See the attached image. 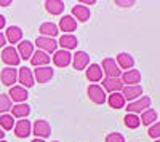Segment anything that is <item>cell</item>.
Instances as JSON below:
<instances>
[{
  "label": "cell",
  "mask_w": 160,
  "mask_h": 142,
  "mask_svg": "<svg viewBox=\"0 0 160 142\" xmlns=\"http://www.w3.org/2000/svg\"><path fill=\"white\" fill-rule=\"evenodd\" d=\"M38 32L42 34V37L53 38V37H56V35H58L59 31H58V26H56V24H53V22H43V24H40Z\"/></svg>",
  "instance_id": "cell-23"
},
{
  "label": "cell",
  "mask_w": 160,
  "mask_h": 142,
  "mask_svg": "<svg viewBox=\"0 0 160 142\" xmlns=\"http://www.w3.org/2000/svg\"><path fill=\"white\" fill-rule=\"evenodd\" d=\"M87 78L90 82H99L102 78V69L98 64H91V66L87 69Z\"/></svg>",
  "instance_id": "cell-26"
},
{
  "label": "cell",
  "mask_w": 160,
  "mask_h": 142,
  "mask_svg": "<svg viewBox=\"0 0 160 142\" xmlns=\"http://www.w3.org/2000/svg\"><path fill=\"white\" fill-rule=\"evenodd\" d=\"M59 29L64 31L66 34H71V32H74V31L77 29V21H75L72 16L66 15V16H62L61 21H59Z\"/></svg>",
  "instance_id": "cell-22"
},
{
  "label": "cell",
  "mask_w": 160,
  "mask_h": 142,
  "mask_svg": "<svg viewBox=\"0 0 160 142\" xmlns=\"http://www.w3.org/2000/svg\"><path fill=\"white\" fill-rule=\"evenodd\" d=\"M50 56L45 53V51H35V53L32 54V58H31V64L32 66H35V67H47V64L50 62Z\"/></svg>",
  "instance_id": "cell-19"
},
{
  "label": "cell",
  "mask_w": 160,
  "mask_h": 142,
  "mask_svg": "<svg viewBox=\"0 0 160 142\" xmlns=\"http://www.w3.org/2000/svg\"><path fill=\"white\" fill-rule=\"evenodd\" d=\"M108 101H109V106L112 109H122V107H125V97L122 96V93H112Z\"/></svg>",
  "instance_id": "cell-28"
},
{
  "label": "cell",
  "mask_w": 160,
  "mask_h": 142,
  "mask_svg": "<svg viewBox=\"0 0 160 142\" xmlns=\"http://www.w3.org/2000/svg\"><path fill=\"white\" fill-rule=\"evenodd\" d=\"M2 61L7 64L8 67H15L19 64L21 58L18 54V51L16 48H13V46H5L3 51H2Z\"/></svg>",
  "instance_id": "cell-2"
},
{
  "label": "cell",
  "mask_w": 160,
  "mask_h": 142,
  "mask_svg": "<svg viewBox=\"0 0 160 142\" xmlns=\"http://www.w3.org/2000/svg\"><path fill=\"white\" fill-rule=\"evenodd\" d=\"M34 134L37 136V139H43L48 137L51 134V126L47 120H37L34 123Z\"/></svg>",
  "instance_id": "cell-8"
},
{
  "label": "cell",
  "mask_w": 160,
  "mask_h": 142,
  "mask_svg": "<svg viewBox=\"0 0 160 142\" xmlns=\"http://www.w3.org/2000/svg\"><path fill=\"white\" fill-rule=\"evenodd\" d=\"M72 18L78 22H85L90 19V8L83 5H75L72 8Z\"/></svg>",
  "instance_id": "cell-17"
},
{
  "label": "cell",
  "mask_w": 160,
  "mask_h": 142,
  "mask_svg": "<svg viewBox=\"0 0 160 142\" xmlns=\"http://www.w3.org/2000/svg\"><path fill=\"white\" fill-rule=\"evenodd\" d=\"M5 43H7V38H5V35L2 32H0V48L5 46Z\"/></svg>",
  "instance_id": "cell-36"
},
{
  "label": "cell",
  "mask_w": 160,
  "mask_h": 142,
  "mask_svg": "<svg viewBox=\"0 0 160 142\" xmlns=\"http://www.w3.org/2000/svg\"><path fill=\"white\" fill-rule=\"evenodd\" d=\"M0 78H2V83L5 86H15V83L18 80V72L13 67H5L0 72Z\"/></svg>",
  "instance_id": "cell-12"
},
{
  "label": "cell",
  "mask_w": 160,
  "mask_h": 142,
  "mask_svg": "<svg viewBox=\"0 0 160 142\" xmlns=\"http://www.w3.org/2000/svg\"><path fill=\"white\" fill-rule=\"evenodd\" d=\"M102 89L108 93H118L123 89V83L120 78H109V77H106V78L102 80Z\"/></svg>",
  "instance_id": "cell-9"
},
{
  "label": "cell",
  "mask_w": 160,
  "mask_h": 142,
  "mask_svg": "<svg viewBox=\"0 0 160 142\" xmlns=\"http://www.w3.org/2000/svg\"><path fill=\"white\" fill-rule=\"evenodd\" d=\"M117 66L130 70V69H133V66H135V59H133V56L130 53H118L117 54Z\"/></svg>",
  "instance_id": "cell-21"
},
{
  "label": "cell",
  "mask_w": 160,
  "mask_h": 142,
  "mask_svg": "<svg viewBox=\"0 0 160 142\" xmlns=\"http://www.w3.org/2000/svg\"><path fill=\"white\" fill-rule=\"evenodd\" d=\"M115 5H118V7H122V8H130V7H133L135 5V2L133 0H115Z\"/></svg>",
  "instance_id": "cell-35"
},
{
  "label": "cell",
  "mask_w": 160,
  "mask_h": 142,
  "mask_svg": "<svg viewBox=\"0 0 160 142\" xmlns=\"http://www.w3.org/2000/svg\"><path fill=\"white\" fill-rule=\"evenodd\" d=\"M102 72L109 77V78H120V72H122V69H120L118 66H117V62H115V59H112V58H106L104 61H102Z\"/></svg>",
  "instance_id": "cell-3"
},
{
  "label": "cell",
  "mask_w": 160,
  "mask_h": 142,
  "mask_svg": "<svg viewBox=\"0 0 160 142\" xmlns=\"http://www.w3.org/2000/svg\"><path fill=\"white\" fill-rule=\"evenodd\" d=\"M31 121L29 120H19L16 125H15V134L19 137V139H24L31 134Z\"/></svg>",
  "instance_id": "cell-18"
},
{
  "label": "cell",
  "mask_w": 160,
  "mask_h": 142,
  "mask_svg": "<svg viewBox=\"0 0 160 142\" xmlns=\"http://www.w3.org/2000/svg\"><path fill=\"white\" fill-rule=\"evenodd\" d=\"M71 59H72V54L66 50H56L55 51V56H53V62L55 66L58 67H66L71 64Z\"/></svg>",
  "instance_id": "cell-11"
},
{
  "label": "cell",
  "mask_w": 160,
  "mask_h": 142,
  "mask_svg": "<svg viewBox=\"0 0 160 142\" xmlns=\"http://www.w3.org/2000/svg\"><path fill=\"white\" fill-rule=\"evenodd\" d=\"M5 38L10 43H18L22 38V31L18 27V26H10V27L7 29V32H5Z\"/></svg>",
  "instance_id": "cell-24"
},
{
  "label": "cell",
  "mask_w": 160,
  "mask_h": 142,
  "mask_svg": "<svg viewBox=\"0 0 160 142\" xmlns=\"http://www.w3.org/2000/svg\"><path fill=\"white\" fill-rule=\"evenodd\" d=\"M151 97L149 96H141L139 99H136V101H133V102H130L128 104V107H125L127 109V113H141V112H144V110H148L149 107H151Z\"/></svg>",
  "instance_id": "cell-1"
},
{
  "label": "cell",
  "mask_w": 160,
  "mask_h": 142,
  "mask_svg": "<svg viewBox=\"0 0 160 142\" xmlns=\"http://www.w3.org/2000/svg\"><path fill=\"white\" fill-rule=\"evenodd\" d=\"M5 22H7V21H5V16L0 15V31H2V29L5 27Z\"/></svg>",
  "instance_id": "cell-37"
},
{
  "label": "cell",
  "mask_w": 160,
  "mask_h": 142,
  "mask_svg": "<svg viewBox=\"0 0 160 142\" xmlns=\"http://www.w3.org/2000/svg\"><path fill=\"white\" fill-rule=\"evenodd\" d=\"M45 8L51 15H61L64 11V2H61V0H48V2H45Z\"/></svg>",
  "instance_id": "cell-27"
},
{
  "label": "cell",
  "mask_w": 160,
  "mask_h": 142,
  "mask_svg": "<svg viewBox=\"0 0 160 142\" xmlns=\"http://www.w3.org/2000/svg\"><path fill=\"white\" fill-rule=\"evenodd\" d=\"M148 133H149V136H151L152 139H160V121L151 125V128H149Z\"/></svg>",
  "instance_id": "cell-33"
},
{
  "label": "cell",
  "mask_w": 160,
  "mask_h": 142,
  "mask_svg": "<svg viewBox=\"0 0 160 142\" xmlns=\"http://www.w3.org/2000/svg\"><path fill=\"white\" fill-rule=\"evenodd\" d=\"M90 62V56L85 53V51H77V53L72 56V66L75 70H83L88 67Z\"/></svg>",
  "instance_id": "cell-10"
},
{
  "label": "cell",
  "mask_w": 160,
  "mask_h": 142,
  "mask_svg": "<svg viewBox=\"0 0 160 142\" xmlns=\"http://www.w3.org/2000/svg\"><path fill=\"white\" fill-rule=\"evenodd\" d=\"M87 93H88L90 101H93L98 106H101V104L106 102V91L102 89V86H99V85H90L88 89H87Z\"/></svg>",
  "instance_id": "cell-4"
},
{
  "label": "cell",
  "mask_w": 160,
  "mask_h": 142,
  "mask_svg": "<svg viewBox=\"0 0 160 142\" xmlns=\"http://www.w3.org/2000/svg\"><path fill=\"white\" fill-rule=\"evenodd\" d=\"M96 2H95V0H90V2H88V0H85V2H83V7L85 5H95Z\"/></svg>",
  "instance_id": "cell-39"
},
{
  "label": "cell",
  "mask_w": 160,
  "mask_h": 142,
  "mask_svg": "<svg viewBox=\"0 0 160 142\" xmlns=\"http://www.w3.org/2000/svg\"><path fill=\"white\" fill-rule=\"evenodd\" d=\"M106 142H125V137L120 133H111L106 136Z\"/></svg>",
  "instance_id": "cell-34"
},
{
  "label": "cell",
  "mask_w": 160,
  "mask_h": 142,
  "mask_svg": "<svg viewBox=\"0 0 160 142\" xmlns=\"http://www.w3.org/2000/svg\"><path fill=\"white\" fill-rule=\"evenodd\" d=\"M13 104H11V99L8 97V94H0V113H5L8 110H11Z\"/></svg>",
  "instance_id": "cell-32"
},
{
  "label": "cell",
  "mask_w": 160,
  "mask_h": 142,
  "mask_svg": "<svg viewBox=\"0 0 160 142\" xmlns=\"http://www.w3.org/2000/svg\"><path fill=\"white\" fill-rule=\"evenodd\" d=\"M122 83L123 86H133V85H139L141 82V72L138 69H130L122 75Z\"/></svg>",
  "instance_id": "cell-6"
},
{
  "label": "cell",
  "mask_w": 160,
  "mask_h": 142,
  "mask_svg": "<svg viewBox=\"0 0 160 142\" xmlns=\"http://www.w3.org/2000/svg\"><path fill=\"white\" fill-rule=\"evenodd\" d=\"M139 125H141V121H139L138 115H135V113H127L125 115V126L127 128H130V130H136Z\"/></svg>",
  "instance_id": "cell-31"
},
{
  "label": "cell",
  "mask_w": 160,
  "mask_h": 142,
  "mask_svg": "<svg viewBox=\"0 0 160 142\" xmlns=\"http://www.w3.org/2000/svg\"><path fill=\"white\" fill-rule=\"evenodd\" d=\"M3 137H5V133H3L2 128H0V140H3Z\"/></svg>",
  "instance_id": "cell-40"
},
{
  "label": "cell",
  "mask_w": 160,
  "mask_h": 142,
  "mask_svg": "<svg viewBox=\"0 0 160 142\" xmlns=\"http://www.w3.org/2000/svg\"><path fill=\"white\" fill-rule=\"evenodd\" d=\"M155 142H160V139H157V140H155Z\"/></svg>",
  "instance_id": "cell-42"
},
{
  "label": "cell",
  "mask_w": 160,
  "mask_h": 142,
  "mask_svg": "<svg viewBox=\"0 0 160 142\" xmlns=\"http://www.w3.org/2000/svg\"><path fill=\"white\" fill-rule=\"evenodd\" d=\"M53 69L51 67H38V69H35V72L32 73L34 75V78L38 82V83H47V82H50L51 78H53Z\"/></svg>",
  "instance_id": "cell-15"
},
{
  "label": "cell",
  "mask_w": 160,
  "mask_h": 142,
  "mask_svg": "<svg viewBox=\"0 0 160 142\" xmlns=\"http://www.w3.org/2000/svg\"><path fill=\"white\" fill-rule=\"evenodd\" d=\"M11 5V0H0V7H8Z\"/></svg>",
  "instance_id": "cell-38"
},
{
  "label": "cell",
  "mask_w": 160,
  "mask_h": 142,
  "mask_svg": "<svg viewBox=\"0 0 160 142\" xmlns=\"http://www.w3.org/2000/svg\"><path fill=\"white\" fill-rule=\"evenodd\" d=\"M18 54L21 59H31L32 54H34V43L29 42V40H22L19 45H18Z\"/></svg>",
  "instance_id": "cell-16"
},
{
  "label": "cell",
  "mask_w": 160,
  "mask_h": 142,
  "mask_svg": "<svg viewBox=\"0 0 160 142\" xmlns=\"http://www.w3.org/2000/svg\"><path fill=\"white\" fill-rule=\"evenodd\" d=\"M31 142H45L43 139H34V140H31Z\"/></svg>",
  "instance_id": "cell-41"
},
{
  "label": "cell",
  "mask_w": 160,
  "mask_h": 142,
  "mask_svg": "<svg viewBox=\"0 0 160 142\" xmlns=\"http://www.w3.org/2000/svg\"><path fill=\"white\" fill-rule=\"evenodd\" d=\"M35 45L40 51H45V53H55L56 48H58V42H55L53 38H48V37H37L35 40Z\"/></svg>",
  "instance_id": "cell-5"
},
{
  "label": "cell",
  "mask_w": 160,
  "mask_h": 142,
  "mask_svg": "<svg viewBox=\"0 0 160 142\" xmlns=\"http://www.w3.org/2000/svg\"><path fill=\"white\" fill-rule=\"evenodd\" d=\"M141 94H142V86H141V85L123 86V89H122V96L125 97V101H130V102L139 99Z\"/></svg>",
  "instance_id": "cell-7"
},
{
  "label": "cell",
  "mask_w": 160,
  "mask_h": 142,
  "mask_svg": "<svg viewBox=\"0 0 160 142\" xmlns=\"http://www.w3.org/2000/svg\"><path fill=\"white\" fill-rule=\"evenodd\" d=\"M0 142H7V140H0Z\"/></svg>",
  "instance_id": "cell-43"
},
{
  "label": "cell",
  "mask_w": 160,
  "mask_h": 142,
  "mask_svg": "<svg viewBox=\"0 0 160 142\" xmlns=\"http://www.w3.org/2000/svg\"><path fill=\"white\" fill-rule=\"evenodd\" d=\"M53 142H59V140H53Z\"/></svg>",
  "instance_id": "cell-44"
},
{
  "label": "cell",
  "mask_w": 160,
  "mask_h": 142,
  "mask_svg": "<svg viewBox=\"0 0 160 142\" xmlns=\"http://www.w3.org/2000/svg\"><path fill=\"white\" fill-rule=\"evenodd\" d=\"M154 120H157V112H155L154 109L144 110V112L141 113V118H139V121H141L142 125H146V126H151V125L154 123Z\"/></svg>",
  "instance_id": "cell-29"
},
{
  "label": "cell",
  "mask_w": 160,
  "mask_h": 142,
  "mask_svg": "<svg viewBox=\"0 0 160 142\" xmlns=\"http://www.w3.org/2000/svg\"><path fill=\"white\" fill-rule=\"evenodd\" d=\"M29 113H31V106H28V104H16L11 107L13 118H26Z\"/></svg>",
  "instance_id": "cell-25"
},
{
  "label": "cell",
  "mask_w": 160,
  "mask_h": 142,
  "mask_svg": "<svg viewBox=\"0 0 160 142\" xmlns=\"http://www.w3.org/2000/svg\"><path fill=\"white\" fill-rule=\"evenodd\" d=\"M18 82L21 83L22 88H31V86H34V75H32L31 69L21 67L19 72H18Z\"/></svg>",
  "instance_id": "cell-13"
},
{
  "label": "cell",
  "mask_w": 160,
  "mask_h": 142,
  "mask_svg": "<svg viewBox=\"0 0 160 142\" xmlns=\"http://www.w3.org/2000/svg\"><path fill=\"white\" fill-rule=\"evenodd\" d=\"M77 43H78L77 37H75V35H72V34H64V35L59 38V42H58V45H61V46H62V50H66V51L77 48Z\"/></svg>",
  "instance_id": "cell-20"
},
{
  "label": "cell",
  "mask_w": 160,
  "mask_h": 142,
  "mask_svg": "<svg viewBox=\"0 0 160 142\" xmlns=\"http://www.w3.org/2000/svg\"><path fill=\"white\" fill-rule=\"evenodd\" d=\"M28 89L22 88V86H11L10 88V93H8V97L11 101L15 102H19V104H22V102L28 99Z\"/></svg>",
  "instance_id": "cell-14"
},
{
  "label": "cell",
  "mask_w": 160,
  "mask_h": 142,
  "mask_svg": "<svg viewBox=\"0 0 160 142\" xmlns=\"http://www.w3.org/2000/svg\"><path fill=\"white\" fill-rule=\"evenodd\" d=\"M0 128H2L3 131H10L15 128V120H13L11 115H8V113L0 115Z\"/></svg>",
  "instance_id": "cell-30"
}]
</instances>
